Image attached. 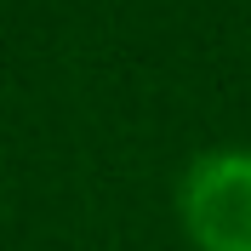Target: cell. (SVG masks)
I'll use <instances>...</instances> for the list:
<instances>
[{
    "mask_svg": "<svg viewBox=\"0 0 251 251\" xmlns=\"http://www.w3.org/2000/svg\"><path fill=\"white\" fill-rule=\"evenodd\" d=\"M188 217L211 251H251V154H211L188 177Z\"/></svg>",
    "mask_w": 251,
    "mask_h": 251,
    "instance_id": "obj_1",
    "label": "cell"
}]
</instances>
